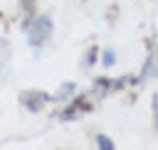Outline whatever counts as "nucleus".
Returning <instances> with one entry per match:
<instances>
[{
    "label": "nucleus",
    "mask_w": 158,
    "mask_h": 150,
    "mask_svg": "<svg viewBox=\"0 0 158 150\" xmlns=\"http://www.w3.org/2000/svg\"><path fill=\"white\" fill-rule=\"evenodd\" d=\"M53 21L48 14H42V16H37L34 21H30L27 25V39H28V44L34 50H40L46 42L49 41L51 34H53Z\"/></svg>",
    "instance_id": "obj_1"
},
{
    "label": "nucleus",
    "mask_w": 158,
    "mask_h": 150,
    "mask_svg": "<svg viewBox=\"0 0 158 150\" xmlns=\"http://www.w3.org/2000/svg\"><path fill=\"white\" fill-rule=\"evenodd\" d=\"M48 95H46L44 92H27L25 95H23V103H25V106L28 108V110L32 111H37L40 110L42 106H44V103L48 101Z\"/></svg>",
    "instance_id": "obj_2"
},
{
    "label": "nucleus",
    "mask_w": 158,
    "mask_h": 150,
    "mask_svg": "<svg viewBox=\"0 0 158 150\" xmlns=\"http://www.w3.org/2000/svg\"><path fill=\"white\" fill-rule=\"evenodd\" d=\"M95 141H97V147H98L100 150H113L114 148V141L109 139L106 134H98Z\"/></svg>",
    "instance_id": "obj_3"
},
{
    "label": "nucleus",
    "mask_w": 158,
    "mask_h": 150,
    "mask_svg": "<svg viewBox=\"0 0 158 150\" xmlns=\"http://www.w3.org/2000/svg\"><path fill=\"white\" fill-rule=\"evenodd\" d=\"M114 64H116V53L113 50H106L102 53V65L107 69V67H113Z\"/></svg>",
    "instance_id": "obj_4"
},
{
    "label": "nucleus",
    "mask_w": 158,
    "mask_h": 150,
    "mask_svg": "<svg viewBox=\"0 0 158 150\" xmlns=\"http://www.w3.org/2000/svg\"><path fill=\"white\" fill-rule=\"evenodd\" d=\"M97 60V48H90L88 50V53H86V58H85V62H86V67H90V65H93Z\"/></svg>",
    "instance_id": "obj_5"
}]
</instances>
